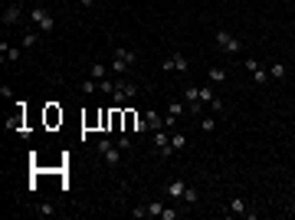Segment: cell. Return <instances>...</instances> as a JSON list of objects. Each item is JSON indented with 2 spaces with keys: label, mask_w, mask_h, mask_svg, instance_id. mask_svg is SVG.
Listing matches in <instances>:
<instances>
[{
  "label": "cell",
  "mask_w": 295,
  "mask_h": 220,
  "mask_svg": "<svg viewBox=\"0 0 295 220\" xmlns=\"http://www.w3.org/2000/svg\"><path fill=\"white\" fill-rule=\"evenodd\" d=\"M138 63V53L135 49H128V46H115L112 49V76H118V79H125L131 73V66Z\"/></svg>",
  "instance_id": "cell-1"
},
{
  "label": "cell",
  "mask_w": 295,
  "mask_h": 220,
  "mask_svg": "<svg viewBox=\"0 0 295 220\" xmlns=\"http://www.w3.org/2000/svg\"><path fill=\"white\" fill-rule=\"evenodd\" d=\"M26 20H30L40 33H53L56 30V20H53V13L46 10V7H30V10H26Z\"/></svg>",
  "instance_id": "cell-2"
},
{
  "label": "cell",
  "mask_w": 295,
  "mask_h": 220,
  "mask_svg": "<svg viewBox=\"0 0 295 220\" xmlns=\"http://www.w3.org/2000/svg\"><path fill=\"white\" fill-rule=\"evenodd\" d=\"M95 148H98L102 161H105L109 168H118V165H121V148H118V145H112V138H109V135H102V138L95 142Z\"/></svg>",
  "instance_id": "cell-3"
},
{
  "label": "cell",
  "mask_w": 295,
  "mask_h": 220,
  "mask_svg": "<svg viewBox=\"0 0 295 220\" xmlns=\"http://www.w3.org/2000/svg\"><path fill=\"white\" fill-rule=\"evenodd\" d=\"M135 96H138V86H135V82H128V79H115V89H112V102H115L118 109L125 105V102H131Z\"/></svg>",
  "instance_id": "cell-4"
},
{
  "label": "cell",
  "mask_w": 295,
  "mask_h": 220,
  "mask_svg": "<svg viewBox=\"0 0 295 220\" xmlns=\"http://www.w3.org/2000/svg\"><path fill=\"white\" fill-rule=\"evenodd\" d=\"M243 66H246V73L252 76V82H256V86H266V82H269V73H266V66H262L259 59L246 56V59H243Z\"/></svg>",
  "instance_id": "cell-5"
},
{
  "label": "cell",
  "mask_w": 295,
  "mask_h": 220,
  "mask_svg": "<svg viewBox=\"0 0 295 220\" xmlns=\"http://www.w3.org/2000/svg\"><path fill=\"white\" fill-rule=\"evenodd\" d=\"M23 0H10V7H3V26H20V20H23Z\"/></svg>",
  "instance_id": "cell-6"
},
{
  "label": "cell",
  "mask_w": 295,
  "mask_h": 220,
  "mask_svg": "<svg viewBox=\"0 0 295 220\" xmlns=\"http://www.w3.org/2000/svg\"><path fill=\"white\" fill-rule=\"evenodd\" d=\"M217 49H223V53H240L243 43L229 33V30H223V26H220V30H217Z\"/></svg>",
  "instance_id": "cell-7"
},
{
  "label": "cell",
  "mask_w": 295,
  "mask_h": 220,
  "mask_svg": "<svg viewBox=\"0 0 295 220\" xmlns=\"http://www.w3.org/2000/svg\"><path fill=\"white\" fill-rule=\"evenodd\" d=\"M164 73H190V63H187V56L174 49V53L164 59Z\"/></svg>",
  "instance_id": "cell-8"
},
{
  "label": "cell",
  "mask_w": 295,
  "mask_h": 220,
  "mask_svg": "<svg viewBox=\"0 0 295 220\" xmlns=\"http://www.w3.org/2000/svg\"><path fill=\"white\" fill-rule=\"evenodd\" d=\"M154 148H158L164 158L174 154V148H171V132H167V128H158V132H154Z\"/></svg>",
  "instance_id": "cell-9"
},
{
  "label": "cell",
  "mask_w": 295,
  "mask_h": 220,
  "mask_svg": "<svg viewBox=\"0 0 295 220\" xmlns=\"http://www.w3.org/2000/svg\"><path fill=\"white\" fill-rule=\"evenodd\" d=\"M184 191H187V181H181V177L167 181V187H164V194H167L171 200H184Z\"/></svg>",
  "instance_id": "cell-10"
},
{
  "label": "cell",
  "mask_w": 295,
  "mask_h": 220,
  "mask_svg": "<svg viewBox=\"0 0 295 220\" xmlns=\"http://www.w3.org/2000/svg\"><path fill=\"white\" fill-rule=\"evenodd\" d=\"M0 56H3V63H17L23 56V49L20 46H7V40H3V43H0Z\"/></svg>",
  "instance_id": "cell-11"
},
{
  "label": "cell",
  "mask_w": 295,
  "mask_h": 220,
  "mask_svg": "<svg viewBox=\"0 0 295 220\" xmlns=\"http://www.w3.org/2000/svg\"><path fill=\"white\" fill-rule=\"evenodd\" d=\"M144 122H148V128H151V132L164 128V115H161V112H154V109H148V112H144Z\"/></svg>",
  "instance_id": "cell-12"
},
{
  "label": "cell",
  "mask_w": 295,
  "mask_h": 220,
  "mask_svg": "<svg viewBox=\"0 0 295 220\" xmlns=\"http://www.w3.org/2000/svg\"><path fill=\"white\" fill-rule=\"evenodd\" d=\"M112 69L105 66V63H92V69H89V79H95V82H102V79H109Z\"/></svg>",
  "instance_id": "cell-13"
},
{
  "label": "cell",
  "mask_w": 295,
  "mask_h": 220,
  "mask_svg": "<svg viewBox=\"0 0 295 220\" xmlns=\"http://www.w3.org/2000/svg\"><path fill=\"white\" fill-rule=\"evenodd\" d=\"M207 79L213 82V86H223V82H227V69H223V66H210L207 69Z\"/></svg>",
  "instance_id": "cell-14"
},
{
  "label": "cell",
  "mask_w": 295,
  "mask_h": 220,
  "mask_svg": "<svg viewBox=\"0 0 295 220\" xmlns=\"http://www.w3.org/2000/svg\"><path fill=\"white\" fill-rule=\"evenodd\" d=\"M227 214L246 217V200H243V197H229V204H227Z\"/></svg>",
  "instance_id": "cell-15"
},
{
  "label": "cell",
  "mask_w": 295,
  "mask_h": 220,
  "mask_svg": "<svg viewBox=\"0 0 295 220\" xmlns=\"http://www.w3.org/2000/svg\"><path fill=\"white\" fill-rule=\"evenodd\" d=\"M40 36H43L40 30H23V49H30V46H36V43H40Z\"/></svg>",
  "instance_id": "cell-16"
},
{
  "label": "cell",
  "mask_w": 295,
  "mask_h": 220,
  "mask_svg": "<svg viewBox=\"0 0 295 220\" xmlns=\"http://www.w3.org/2000/svg\"><path fill=\"white\" fill-rule=\"evenodd\" d=\"M213 99H220V96H213V82H204V86H200V102L210 105Z\"/></svg>",
  "instance_id": "cell-17"
},
{
  "label": "cell",
  "mask_w": 295,
  "mask_h": 220,
  "mask_svg": "<svg viewBox=\"0 0 295 220\" xmlns=\"http://www.w3.org/2000/svg\"><path fill=\"white\" fill-rule=\"evenodd\" d=\"M184 145H187V135H184V132H177V128H174V132H171V148H174V154L181 151Z\"/></svg>",
  "instance_id": "cell-18"
},
{
  "label": "cell",
  "mask_w": 295,
  "mask_h": 220,
  "mask_svg": "<svg viewBox=\"0 0 295 220\" xmlns=\"http://www.w3.org/2000/svg\"><path fill=\"white\" fill-rule=\"evenodd\" d=\"M33 210H36L40 217H53V214H56V207H53V204H49V200H40V204H36V207H33Z\"/></svg>",
  "instance_id": "cell-19"
},
{
  "label": "cell",
  "mask_w": 295,
  "mask_h": 220,
  "mask_svg": "<svg viewBox=\"0 0 295 220\" xmlns=\"http://www.w3.org/2000/svg\"><path fill=\"white\" fill-rule=\"evenodd\" d=\"M184 204H200V191H197L194 184H187V191H184Z\"/></svg>",
  "instance_id": "cell-20"
},
{
  "label": "cell",
  "mask_w": 295,
  "mask_h": 220,
  "mask_svg": "<svg viewBox=\"0 0 295 220\" xmlns=\"http://www.w3.org/2000/svg\"><path fill=\"white\" fill-rule=\"evenodd\" d=\"M217 128V119L213 115H200V132H213Z\"/></svg>",
  "instance_id": "cell-21"
},
{
  "label": "cell",
  "mask_w": 295,
  "mask_h": 220,
  "mask_svg": "<svg viewBox=\"0 0 295 220\" xmlns=\"http://www.w3.org/2000/svg\"><path fill=\"white\" fill-rule=\"evenodd\" d=\"M184 102H200V86H187L184 89Z\"/></svg>",
  "instance_id": "cell-22"
},
{
  "label": "cell",
  "mask_w": 295,
  "mask_h": 220,
  "mask_svg": "<svg viewBox=\"0 0 295 220\" xmlns=\"http://www.w3.org/2000/svg\"><path fill=\"white\" fill-rule=\"evenodd\" d=\"M167 112H171V115H177V119H184V115H187V105H184V102H171V105H167Z\"/></svg>",
  "instance_id": "cell-23"
},
{
  "label": "cell",
  "mask_w": 295,
  "mask_h": 220,
  "mask_svg": "<svg viewBox=\"0 0 295 220\" xmlns=\"http://www.w3.org/2000/svg\"><path fill=\"white\" fill-rule=\"evenodd\" d=\"M144 207H148V217H161V214H164L161 200H151V204H144Z\"/></svg>",
  "instance_id": "cell-24"
},
{
  "label": "cell",
  "mask_w": 295,
  "mask_h": 220,
  "mask_svg": "<svg viewBox=\"0 0 295 220\" xmlns=\"http://www.w3.org/2000/svg\"><path fill=\"white\" fill-rule=\"evenodd\" d=\"M269 76H272L275 82H279V79H285V66H282V63H272V66H269Z\"/></svg>",
  "instance_id": "cell-25"
},
{
  "label": "cell",
  "mask_w": 295,
  "mask_h": 220,
  "mask_svg": "<svg viewBox=\"0 0 295 220\" xmlns=\"http://www.w3.org/2000/svg\"><path fill=\"white\" fill-rule=\"evenodd\" d=\"M115 145H118L121 151H131V135H128V132H121V135H118V142H115Z\"/></svg>",
  "instance_id": "cell-26"
},
{
  "label": "cell",
  "mask_w": 295,
  "mask_h": 220,
  "mask_svg": "<svg viewBox=\"0 0 295 220\" xmlns=\"http://www.w3.org/2000/svg\"><path fill=\"white\" fill-rule=\"evenodd\" d=\"M177 122H181L177 115H171V112H164V128H167V132H174V128H177Z\"/></svg>",
  "instance_id": "cell-27"
},
{
  "label": "cell",
  "mask_w": 295,
  "mask_h": 220,
  "mask_svg": "<svg viewBox=\"0 0 295 220\" xmlns=\"http://www.w3.org/2000/svg\"><path fill=\"white\" fill-rule=\"evenodd\" d=\"M112 89H115V79H102L98 82V92H105V96H112Z\"/></svg>",
  "instance_id": "cell-28"
},
{
  "label": "cell",
  "mask_w": 295,
  "mask_h": 220,
  "mask_svg": "<svg viewBox=\"0 0 295 220\" xmlns=\"http://www.w3.org/2000/svg\"><path fill=\"white\" fill-rule=\"evenodd\" d=\"M82 92H86V96L98 92V82H95V79H86V82H82Z\"/></svg>",
  "instance_id": "cell-29"
},
{
  "label": "cell",
  "mask_w": 295,
  "mask_h": 220,
  "mask_svg": "<svg viewBox=\"0 0 295 220\" xmlns=\"http://www.w3.org/2000/svg\"><path fill=\"white\" fill-rule=\"evenodd\" d=\"M181 217V210H174V207H164V214H161V220H177Z\"/></svg>",
  "instance_id": "cell-30"
},
{
  "label": "cell",
  "mask_w": 295,
  "mask_h": 220,
  "mask_svg": "<svg viewBox=\"0 0 295 220\" xmlns=\"http://www.w3.org/2000/svg\"><path fill=\"white\" fill-rule=\"evenodd\" d=\"M131 217H138V220L148 217V207H135V210H131Z\"/></svg>",
  "instance_id": "cell-31"
},
{
  "label": "cell",
  "mask_w": 295,
  "mask_h": 220,
  "mask_svg": "<svg viewBox=\"0 0 295 220\" xmlns=\"http://www.w3.org/2000/svg\"><path fill=\"white\" fill-rule=\"evenodd\" d=\"M79 7H82V10H89V7H95V0H79Z\"/></svg>",
  "instance_id": "cell-32"
},
{
  "label": "cell",
  "mask_w": 295,
  "mask_h": 220,
  "mask_svg": "<svg viewBox=\"0 0 295 220\" xmlns=\"http://www.w3.org/2000/svg\"><path fill=\"white\" fill-rule=\"evenodd\" d=\"M292 214H295V197H292Z\"/></svg>",
  "instance_id": "cell-33"
}]
</instances>
